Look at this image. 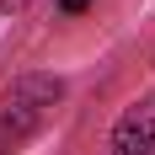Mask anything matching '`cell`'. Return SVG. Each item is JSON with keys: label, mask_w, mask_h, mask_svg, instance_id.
Wrapping results in <instances>:
<instances>
[{"label": "cell", "mask_w": 155, "mask_h": 155, "mask_svg": "<svg viewBox=\"0 0 155 155\" xmlns=\"http://www.w3.org/2000/svg\"><path fill=\"white\" fill-rule=\"evenodd\" d=\"M112 155H155V91H144L112 128Z\"/></svg>", "instance_id": "2"}, {"label": "cell", "mask_w": 155, "mask_h": 155, "mask_svg": "<svg viewBox=\"0 0 155 155\" xmlns=\"http://www.w3.org/2000/svg\"><path fill=\"white\" fill-rule=\"evenodd\" d=\"M86 5H91V0H59V11H64V16H80Z\"/></svg>", "instance_id": "3"}, {"label": "cell", "mask_w": 155, "mask_h": 155, "mask_svg": "<svg viewBox=\"0 0 155 155\" xmlns=\"http://www.w3.org/2000/svg\"><path fill=\"white\" fill-rule=\"evenodd\" d=\"M59 96H64V80L48 75V70H32V75L11 80V91H0V155L16 150L21 139H32L48 123Z\"/></svg>", "instance_id": "1"}]
</instances>
